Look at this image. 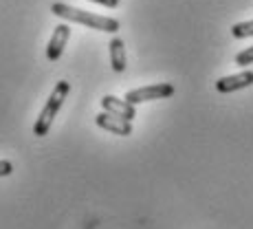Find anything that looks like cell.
Segmentation results:
<instances>
[{
  "label": "cell",
  "mask_w": 253,
  "mask_h": 229,
  "mask_svg": "<svg viewBox=\"0 0 253 229\" xmlns=\"http://www.w3.org/2000/svg\"><path fill=\"white\" fill-rule=\"evenodd\" d=\"M51 11L55 13L57 18H64L69 22H77V24H86L90 29H97V31H106V33H117L119 29V22L115 18L108 16H95L90 11H84V9H75L71 4L64 2H53L51 4Z\"/></svg>",
  "instance_id": "1"
},
{
  "label": "cell",
  "mask_w": 253,
  "mask_h": 229,
  "mask_svg": "<svg viewBox=\"0 0 253 229\" xmlns=\"http://www.w3.org/2000/svg\"><path fill=\"white\" fill-rule=\"evenodd\" d=\"M69 91H71L69 82H57V84H55V89H53V92H51V97L46 99L44 108H42L40 117H38L36 126H33V135H36V137H44L48 130H51L53 119H55L57 113H60V108H62V104H64Z\"/></svg>",
  "instance_id": "2"
},
{
  "label": "cell",
  "mask_w": 253,
  "mask_h": 229,
  "mask_svg": "<svg viewBox=\"0 0 253 229\" xmlns=\"http://www.w3.org/2000/svg\"><path fill=\"white\" fill-rule=\"evenodd\" d=\"M174 95V86L172 84H152V86H143L137 91H128L126 92V101L132 106L143 104V101H152V99H165V97Z\"/></svg>",
  "instance_id": "3"
},
{
  "label": "cell",
  "mask_w": 253,
  "mask_h": 229,
  "mask_svg": "<svg viewBox=\"0 0 253 229\" xmlns=\"http://www.w3.org/2000/svg\"><path fill=\"white\" fill-rule=\"evenodd\" d=\"M71 38V27L69 24H57L55 31H53L51 40H48V46H46V57L48 62H57L64 53V46Z\"/></svg>",
  "instance_id": "4"
},
{
  "label": "cell",
  "mask_w": 253,
  "mask_h": 229,
  "mask_svg": "<svg viewBox=\"0 0 253 229\" xmlns=\"http://www.w3.org/2000/svg\"><path fill=\"white\" fill-rule=\"evenodd\" d=\"M95 124L99 126V128L108 130V133H115V135H121V137H128V135H132V124L126 119H121V117H115L110 113H99L95 117Z\"/></svg>",
  "instance_id": "5"
},
{
  "label": "cell",
  "mask_w": 253,
  "mask_h": 229,
  "mask_svg": "<svg viewBox=\"0 0 253 229\" xmlns=\"http://www.w3.org/2000/svg\"><path fill=\"white\" fill-rule=\"evenodd\" d=\"M101 108H104L106 113L121 117V119H126V121H132L134 117H137V110H134L132 104H128L126 99H117L113 95L101 97Z\"/></svg>",
  "instance_id": "6"
},
{
  "label": "cell",
  "mask_w": 253,
  "mask_h": 229,
  "mask_svg": "<svg viewBox=\"0 0 253 229\" xmlns=\"http://www.w3.org/2000/svg\"><path fill=\"white\" fill-rule=\"evenodd\" d=\"M253 84V71H242V73H236V75H229V77H220L216 82V89L220 92H233V91H240V89H247V86Z\"/></svg>",
  "instance_id": "7"
},
{
  "label": "cell",
  "mask_w": 253,
  "mask_h": 229,
  "mask_svg": "<svg viewBox=\"0 0 253 229\" xmlns=\"http://www.w3.org/2000/svg\"><path fill=\"white\" fill-rule=\"evenodd\" d=\"M110 64H113L115 73L126 71V48H124V40H119V38L110 40Z\"/></svg>",
  "instance_id": "8"
},
{
  "label": "cell",
  "mask_w": 253,
  "mask_h": 229,
  "mask_svg": "<svg viewBox=\"0 0 253 229\" xmlns=\"http://www.w3.org/2000/svg\"><path fill=\"white\" fill-rule=\"evenodd\" d=\"M231 36L242 40V38H253V20L249 22H236L231 27Z\"/></svg>",
  "instance_id": "9"
},
{
  "label": "cell",
  "mask_w": 253,
  "mask_h": 229,
  "mask_svg": "<svg viewBox=\"0 0 253 229\" xmlns=\"http://www.w3.org/2000/svg\"><path fill=\"white\" fill-rule=\"evenodd\" d=\"M236 64L238 66H247V64H253V46L245 48V51H240L236 55Z\"/></svg>",
  "instance_id": "10"
},
{
  "label": "cell",
  "mask_w": 253,
  "mask_h": 229,
  "mask_svg": "<svg viewBox=\"0 0 253 229\" xmlns=\"http://www.w3.org/2000/svg\"><path fill=\"white\" fill-rule=\"evenodd\" d=\"M13 172L11 161H0V177H9Z\"/></svg>",
  "instance_id": "11"
},
{
  "label": "cell",
  "mask_w": 253,
  "mask_h": 229,
  "mask_svg": "<svg viewBox=\"0 0 253 229\" xmlns=\"http://www.w3.org/2000/svg\"><path fill=\"white\" fill-rule=\"evenodd\" d=\"M90 2H97V4H104V7H110V9L119 7V0H90Z\"/></svg>",
  "instance_id": "12"
}]
</instances>
